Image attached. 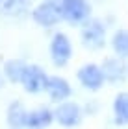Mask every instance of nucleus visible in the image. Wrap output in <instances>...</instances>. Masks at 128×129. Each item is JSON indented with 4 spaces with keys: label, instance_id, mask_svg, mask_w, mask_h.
Segmentation results:
<instances>
[{
    "label": "nucleus",
    "instance_id": "0eeeda50",
    "mask_svg": "<svg viewBox=\"0 0 128 129\" xmlns=\"http://www.w3.org/2000/svg\"><path fill=\"white\" fill-rule=\"evenodd\" d=\"M61 17L69 24H84L91 19V4L87 0H61Z\"/></svg>",
    "mask_w": 128,
    "mask_h": 129
},
{
    "label": "nucleus",
    "instance_id": "4468645a",
    "mask_svg": "<svg viewBox=\"0 0 128 129\" xmlns=\"http://www.w3.org/2000/svg\"><path fill=\"white\" fill-rule=\"evenodd\" d=\"M109 46H112L115 57L128 61V30H124V28L115 30L109 39Z\"/></svg>",
    "mask_w": 128,
    "mask_h": 129
},
{
    "label": "nucleus",
    "instance_id": "6e6552de",
    "mask_svg": "<svg viewBox=\"0 0 128 129\" xmlns=\"http://www.w3.org/2000/svg\"><path fill=\"white\" fill-rule=\"evenodd\" d=\"M45 92H46V96H48L50 102L58 105V103H63V102H67V100H71L72 87H71L67 78L54 74V76L48 78V83H46Z\"/></svg>",
    "mask_w": 128,
    "mask_h": 129
},
{
    "label": "nucleus",
    "instance_id": "7ed1b4c3",
    "mask_svg": "<svg viewBox=\"0 0 128 129\" xmlns=\"http://www.w3.org/2000/svg\"><path fill=\"white\" fill-rule=\"evenodd\" d=\"M48 54H50V61L56 68H65L72 59V43L69 39L67 33L63 31H56L50 37V44H48Z\"/></svg>",
    "mask_w": 128,
    "mask_h": 129
},
{
    "label": "nucleus",
    "instance_id": "423d86ee",
    "mask_svg": "<svg viewBox=\"0 0 128 129\" xmlns=\"http://www.w3.org/2000/svg\"><path fill=\"white\" fill-rule=\"evenodd\" d=\"M76 79L78 83L89 92H98L102 90V87L106 85L102 68L98 63H85L76 70Z\"/></svg>",
    "mask_w": 128,
    "mask_h": 129
},
{
    "label": "nucleus",
    "instance_id": "dca6fc26",
    "mask_svg": "<svg viewBox=\"0 0 128 129\" xmlns=\"http://www.w3.org/2000/svg\"><path fill=\"white\" fill-rule=\"evenodd\" d=\"M84 114H89V116H95L98 114V109H100V103L97 102V100H89L85 105H84Z\"/></svg>",
    "mask_w": 128,
    "mask_h": 129
},
{
    "label": "nucleus",
    "instance_id": "f257e3e1",
    "mask_svg": "<svg viewBox=\"0 0 128 129\" xmlns=\"http://www.w3.org/2000/svg\"><path fill=\"white\" fill-rule=\"evenodd\" d=\"M80 41H82V46L89 52H98L102 50L108 43L106 37V24L100 19H91L85 20L82 28H80Z\"/></svg>",
    "mask_w": 128,
    "mask_h": 129
},
{
    "label": "nucleus",
    "instance_id": "39448f33",
    "mask_svg": "<svg viewBox=\"0 0 128 129\" xmlns=\"http://www.w3.org/2000/svg\"><path fill=\"white\" fill-rule=\"evenodd\" d=\"M48 78L50 74H46V70L41 67V64H35V63H28V67L22 74V79H21V87L26 94H41L46 89V83H48Z\"/></svg>",
    "mask_w": 128,
    "mask_h": 129
},
{
    "label": "nucleus",
    "instance_id": "f3484780",
    "mask_svg": "<svg viewBox=\"0 0 128 129\" xmlns=\"http://www.w3.org/2000/svg\"><path fill=\"white\" fill-rule=\"evenodd\" d=\"M4 85H6V78H4L2 70H0V89H4Z\"/></svg>",
    "mask_w": 128,
    "mask_h": 129
},
{
    "label": "nucleus",
    "instance_id": "f8f14e48",
    "mask_svg": "<svg viewBox=\"0 0 128 129\" xmlns=\"http://www.w3.org/2000/svg\"><path fill=\"white\" fill-rule=\"evenodd\" d=\"M28 67V63L21 57H11V59H6L2 64V74L8 83H13V85H21V79H22V74Z\"/></svg>",
    "mask_w": 128,
    "mask_h": 129
},
{
    "label": "nucleus",
    "instance_id": "1a4fd4ad",
    "mask_svg": "<svg viewBox=\"0 0 128 129\" xmlns=\"http://www.w3.org/2000/svg\"><path fill=\"white\" fill-rule=\"evenodd\" d=\"M100 68H102V74H104V79L106 83H112V85H119V83H124L128 79V70H126V63L119 57H104V61L100 63Z\"/></svg>",
    "mask_w": 128,
    "mask_h": 129
},
{
    "label": "nucleus",
    "instance_id": "ddd939ff",
    "mask_svg": "<svg viewBox=\"0 0 128 129\" xmlns=\"http://www.w3.org/2000/svg\"><path fill=\"white\" fill-rule=\"evenodd\" d=\"M112 114H113V124L126 127L128 125V90H121L115 94L112 103Z\"/></svg>",
    "mask_w": 128,
    "mask_h": 129
},
{
    "label": "nucleus",
    "instance_id": "f03ea898",
    "mask_svg": "<svg viewBox=\"0 0 128 129\" xmlns=\"http://www.w3.org/2000/svg\"><path fill=\"white\" fill-rule=\"evenodd\" d=\"M84 109L78 102L67 100L63 103H58L54 107V122L63 129H74L80 127L84 122Z\"/></svg>",
    "mask_w": 128,
    "mask_h": 129
},
{
    "label": "nucleus",
    "instance_id": "9d476101",
    "mask_svg": "<svg viewBox=\"0 0 128 129\" xmlns=\"http://www.w3.org/2000/svg\"><path fill=\"white\" fill-rule=\"evenodd\" d=\"M52 124H54V109L41 105V107L28 111L26 129H46Z\"/></svg>",
    "mask_w": 128,
    "mask_h": 129
},
{
    "label": "nucleus",
    "instance_id": "6ab92c4d",
    "mask_svg": "<svg viewBox=\"0 0 128 129\" xmlns=\"http://www.w3.org/2000/svg\"><path fill=\"white\" fill-rule=\"evenodd\" d=\"M58 2H61V0H58Z\"/></svg>",
    "mask_w": 128,
    "mask_h": 129
},
{
    "label": "nucleus",
    "instance_id": "2eb2a0df",
    "mask_svg": "<svg viewBox=\"0 0 128 129\" xmlns=\"http://www.w3.org/2000/svg\"><path fill=\"white\" fill-rule=\"evenodd\" d=\"M28 6L30 0H0V15L17 19L28 11Z\"/></svg>",
    "mask_w": 128,
    "mask_h": 129
},
{
    "label": "nucleus",
    "instance_id": "a211bd4d",
    "mask_svg": "<svg viewBox=\"0 0 128 129\" xmlns=\"http://www.w3.org/2000/svg\"><path fill=\"white\" fill-rule=\"evenodd\" d=\"M126 70H128V61H126Z\"/></svg>",
    "mask_w": 128,
    "mask_h": 129
},
{
    "label": "nucleus",
    "instance_id": "20e7f679",
    "mask_svg": "<svg viewBox=\"0 0 128 129\" xmlns=\"http://www.w3.org/2000/svg\"><path fill=\"white\" fill-rule=\"evenodd\" d=\"M32 19L41 28H54L63 20L61 6L58 0H43L32 9Z\"/></svg>",
    "mask_w": 128,
    "mask_h": 129
},
{
    "label": "nucleus",
    "instance_id": "9b49d317",
    "mask_svg": "<svg viewBox=\"0 0 128 129\" xmlns=\"http://www.w3.org/2000/svg\"><path fill=\"white\" fill-rule=\"evenodd\" d=\"M28 109L21 100H13L6 109V124L9 129H26Z\"/></svg>",
    "mask_w": 128,
    "mask_h": 129
}]
</instances>
